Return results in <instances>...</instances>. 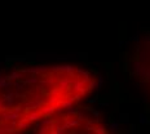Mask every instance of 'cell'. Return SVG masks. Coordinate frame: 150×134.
Listing matches in <instances>:
<instances>
[{"label": "cell", "mask_w": 150, "mask_h": 134, "mask_svg": "<svg viewBox=\"0 0 150 134\" xmlns=\"http://www.w3.org/2000/svg\"><path fill=\"white\" fill-rule=\"evenodd\" d=\"M95 77L73 66L16 67L0 75V134L33 132L95 89Z\"/></svg>", "instance_id": "1"}]
</instances>
